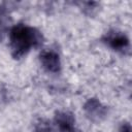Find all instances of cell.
I'll list each match as a JSON object with an SVG mask.
<instances>
[{"instance_id":"6da1fadb","label":"cell","mask_w":132,"mask_h":132,"mask_svg":"<svg viewBox=\"0 0 132 132\" xmlns=\"http://www.w3.org/2000/svg\"><path fill=\"white\" fill-rule=\"evenodd\" d=\"M42 41L43 37L37 29L24 24L13 26L9 32V46L15 59L22 58L32 47L39 46Z\"/></svg>"},{"instance_id":"7a4b0ae2","label":"cell","mask_w":132,"mask_h":132,"mask_svg":"<svg viewBox=\"0 0 132 132\" xmlns=\"http://www.w3.org/2000/svg\"><path fill=\"white\" fill-rule=\"evenodd\" d=\"M103 40L108 46H110L112 50L117 52L125 53L126 51L129 50V39L126 36V34H124L123 32L116 30L109 31L108 33L105 34Z\"/></svg>"},{"instance_id":"3957f363","label":"cell","mask_w":132,"mask_h":132,"mask_svg":"<svg viewBox=\"0 0 132 132\" xmlns=\"http://www.w3.org/2000/svg\"><path fill=\"white\" fill-rule=\"evenodd\" d=\"M40 63L48 72H59L61 69L60 56L54 50H44L39 56Z\"/></svg>"},{"instance_id":"277c9868","label":"cell","mask_w":132,"mask_h":132,"mask_svg":"<svg viewBox=\"0 0 132 132\" xmlns=\"http://www.w3.org/2000/svg\"><path fill=\"white\" fill-rule=\"evenodd\" d=\"M84 109L88 118L92 121H100L106 114V108L95 98L89 99L86 102Z\"/></svg>"},{"instance_id":"5b68a950","label":"cell","mask_w":132,"mask_h":132,"mask_svg":"<svg viewBox=\"0 0 132 132\" xmlns=\"http://www.w3.org/2000/svg\"><path fill=\"white\" fill-rule=\"evenodd\" d=\"M55 122H56V125L58 126L59 130H61V129H65V128L74 127L75 120L70 112L59 111L55 116Z\"/></svg>"},{"instance_id":"8992f818","label":"cell","mask_w":132,"mask_h":132,"mask_svg":"<svg viewBox=\"0 0 132 132\" xmlns=\"http://www.w3.org/2000/svg\"><path fill=\"white\" fill-rule=\"evenodd\" d=\"M7 23H8V16H7L6 7L0 5V41L3 39L4 34L6 32Z\"/></svg>"},{"instance_id":"52a82bcc","label":"cell","mask_w":132,"mask_h":132,"mask_svg":"<svg viewBox=\"0 0 132 132\" xmlns=\"http://www.w3.org/2000/svg\"><path fill=\"white\" fill-rule=\"evenodd\" d=\"M33 132H53V128L47 120L41 119L39 122L35 124Z\"/></svg>"},{"instance_id":"ba28073f","label":"cell","mask_w":132,"mask_h":132,"mask_svg":"<svg viewBox=\"0 0 132 132\" xmlns=\"http://www.w3.org/2000/svg\"><path fill=\"white\" fill-rule=\"evenodd\" d=\"M120 132H131V126L129 123H123L120 128Z\"/></svg>"}]
</instances>
